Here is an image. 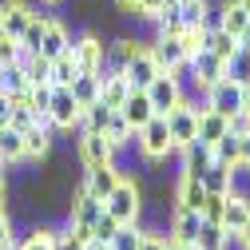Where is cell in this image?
<instances>
[{"instance_id":"cell-33","label":"cell","mask_w":250,"mask_h":250,"mask_svg":"<svg viewBox=\"0 0 250 250\" xmlns=\"http://www.w3.org/2000/svg\"><path fill=\"white\" fill-rule=\"evenodd\" d=\"M139 242H143V230L135 227V223H123L115 234H111V250H139Z\"/></svg>"},{"instance_id":"cell-51","label":"cell","mask_w":250,"mask_h":250,"mask_svg":"<svg viewBox=\"0 0 250 250\" xmlns=\"http://www.w3.org/2000/svg\"><path fill=\"white\" fill-rule=\"evenodd\" d=\"M115 4H119L123 12H131V16H135V4H139V0H115Z\"/></svg>"},{"instance_id":"cell-10","label":"cell","mask_w":250,"mask_h":250,"mask_svg":"<svg viewBox=\"0 0 250 250\" xmlns=\"http://www.w3.org/2000/svg\"><path fill=\"white\" fill-rule=\"evenodd\" d=\"M104 40L100 36H80V40H72V60H76V68L80 72H100L104 68Z\"/></svg>"},{"instance_id":"cell-26","label":"cell","mask_w":250,"mask_h":250,"mask_svg":"<svg viewBox=\"0 0 250 250\" xmlns=\"http://www.w3.org/2000/svg\"><path fill=\"white\" fill-rule=\"evenodd\" d=\"M210 143H203V139H191L183 147V171H191V175H203L207 167H210Z\"/></svg>"},{"instance_id":"cell-7","label":"cell","mask_w":250,"mask_h":250,"mask_svg":"<svg viewBox=\"0 0 250 250\" xmlns=\"http://www.w3.org/2000/svg\"><path fill=\"white\" fill-rule=\"evenodd\" d=\"M163 68H159V60H155V52H151V44H143L131 60H127V68H123V76H127V83L135 87V91H143L155 76H159Z\"/></svg>"},{"instance_id":"cell-1","label":"cell","mask_w":250,"mask_h":250,"mask_svg":"<svg viewBox=\"0 0 250 250\" xmlns=\"http://www.w3.org/2000/svg\"><path fill=\"white\" fill-rule=\"evenodd\" d=\"M135 147L143 151V159H151V163L167 159V155L175 151L171 131H167V119H163V115H151V119L143 123V127L135 131Z\"/></svg>"},{"instance_id":"cell-19","label":"cell","mask_w":250,"mask_h":250,"mask_svg":"<svg viewBox=\"0 0 250 250\" xmlns=\"http://www.w3.org/2000/svg\"><path fill=\"white\" fill-rule=\"evenodd\" d=\"M119 111H123V119L131 123V131H139L143 123L155 115V107H151V100H147V91H135V87H131V96L123 100V107H119Z\"/></svg>"},{"instance_id":"cell-30","label":"cell","mask_w":250,"mask_h":250,"mask_svg":"<svg viewBox=\"0 0 250 250\" xmlns=\"http://www.w3.org/2000/svg\"><path fill=\"white\" fill-rule=\"evenodd\" d=\"M111 111H115V107H107L104 100L87 104L83 115H80V131H104V127H107V119H111Z\"/></svg>"},{"instance_id":"cell-32","label":"cell","mask_w":250,"mask_h":250,"mask_svg":"<svg viewBox=\"0 0 250 250\" xmlns=\"http://www.w3.org/2000/svg\"><path fill=\"white\" fill-rule=\"evenodd\" d=\"M76 72H80V68H76L72 48H68L64 56H56V60H52V87H68V83L76 80Z\"/></svg>"},{"instance_id":"cell-16","label":"cell","mask_w":250,"mask_h":250,"mask_svg":"<svg viewBox=\"0 0 250 250\" xmlns=\"http://www.w3.org/2000/svg\"><path fill=\"white\" fill-rule=\"evenodd\" d=\"M0 16H4V32L12 40H20L24 28H28V20H32V8H28L24 0H4V4H0Z\"/></svg>"},{"instance_id":"cell-58","label":"cell","mask_w":250,"mask_h":250,"mask_svg":"<svg viewBox=\"0 0 250 250\" xmlns=\"http://www.w3.org/2000/svg\"><path fill=\"white\" fill-rule=\"evenodd\" d=\"M0 167H4V163H0Z\"/></svg>"},{"instance_id":"cell-37","label":"cell","mask_w":250,"mask_h":250,"mask_svg":"<svg viewBox=\"0 0 250 250\" xmlns=\"http://www.w3.org/2000/svg\"><path fill=\"white\" fill-rule=\"evenodd\" d=\"M40 40H44V16L32 12V20H28L24 36H20V48H24V52H40Z\"/></svg>"},{"instance_id":"cell-44","label":"cell","mask_w":250,"mask_h":250,"mask_svg":"<svg viewBox=\"0 0 250 250\" xmlns=\"http://www.w3.org/2000/svg\"><path fill=\"white\" fill-rule=\"evenodd\" d=\"M238 171H250V131L238 135Z\"/></svg>"},{"instance_id":"cell-55","label":"cell","mask_w":250,"mask_h":250,"mask_svg":"<svg viewBox=\"0 0 250 250\" xmlns=\"http://www.w3.org/2000/svg\"><path fill=\"white\" fill-rule=\"evenodd\" d=\"M4 36H8V32H4V16H0V40H4Z\"/></svg>"},{"instance_id":"cell-56","label":"cell","mask_w":250,"mask_h":250,"mask_svg":"<svg viewBox=\"0 0 250 250\" xmlns=\"http://www.w3.org/2000/svg\"><path fill=\"white\" fill-rule=\"evenodd\" d=\"M242 4H246V12H250V0H242Z\"/></svg>"},{"instance_id":"cell-11","label":"cell","mask_w":250,"mask_h":250,"mask_svg":"<svg viewBox=\"0 0 250 250\" xmlns=\"http://www.w3.org/2000/svg\"><path fill=\"white\" fill-rule=\"evenodd\" d=\"M123 175H119V167L115 163H96V167H83V187L96 199H107L111 191H115V183H119Z\"/></svg>"},{"instance_id":"cell-13","label":"cell","mask_w":250,"mask_h":250,"mask_svg":"<svg viewBox=\"0 0 250 250\" xmlns=\"http://www.w3.org/2000/svg\"><path fill=\"white\" fill-rule=\"evenodd\" d=\"M199 230H203V214H199V210H187V207H175V210H171V238L195 246Z\"/></svg>"},{"instance_id":"cell-14","label":"cell","mask_w":250,"mask_h":250,"mask_svg":"<svg viewBox=\"0 0 250 250\" xmlns=\"http://www.w3.org/2000/svg\"><path fill=\"white\" fill-rule=\"evenodd\" d=\"M72 48V36H68V28L60 24L56 16H44V40H40V56L56 60V56H64Z\"/></svg>"},{"instance_id":"cell-38","label":"cell","mask_w":250,"mask_h":250,"mask_svg":"<svg viewBox=\"0 0 250 250\" xmlns=\"http://www.w3.org/2000/svg\"><path fill=\"white\" fill-rule=\"evenodd\" d=\"M227 76L234 80V83H250V52H234L230 60H227Z\"/></svg>"},{"instance_id":"cell-40","label":"cell","mask_w":250,"mask_h":250,"mask_svg":"<svg viewBox=\"0 0 250 250\" xmlns=\"http://www.w3.org/2000/svg\"><path fill=\"white\" fill-rule=\"evenodd\" d=\"M119 227H123V223H115V218L104 210V214L96 218V227H91V238H96V242H111V234H115Z\"/></svg>"},{"instance_id":"cell-46","label":"cell","mask_w":250,"mask_h":250,"mask_svg":"<svg viewBox=\"0 0 250 250\" xmlns=\"http://www.w3.org/2000/svg\"><path fill=\"white\" fill-rule=\"evenodd\" d=\"M4 238H12V214L0 207V242H4Z\"/></svg>"},{"instance_id":"cell-17","label":"cell","mask_w":250,"mask_h":250,"mask_svg":"<svg viewBox=\"0 0 250 250\" xmlns=\"http://www.w3.org/2000/svg\"><path fill=\"white\" fill-rule=\"evenodd\" d=\"M246 223H250V199L230 191V195H227V210H223V230H227V234H238Z\"/></svg>"},{"instance_id":"cell-34","label":"cell","mask_w":250,"mask_h":250,"mask_svg":"<svg viewBox=\"0 0 250 250\" xmlns=\"http://www.w3.org/2000/svg\"><path fill=\"white\" fill-rule=\"evenodd\" d=\"M179 12H183V24L187 28H199V24H207L210 4H207V0H179Z\"/></svg>"},{"instance_id":"cell-23","label":"cell","mask_w":250,"mask_h":250,"mask_svg":"<svg viewBox=\"0 0 250 250\" xmlns=\"http://www.w3.org/2000/svg\"><path fill=\"white\" fill-rule=\"evenodd\" d=\"M230 131V119L227 115H218L210 107H199V139L203 143H214V139H223Z\"/></svg>"},{"instance_id":"cell-21","label":"cell","mask_w":250,"mask_h":250,"mask_svg":"<svg viewBox=\"0 0 250 250\" xmlns=\"http://www.w3.org/2000/svg\"><path fill=\"white\" fill-rule=\"evenodd\" d=\"M199 179H203V187H207V191H214V195H227V191H234V167L218 163V159H210V167H207Z\"/></svg>"},{"instance_id":"cell-25","label":"cell","mask_w":250,"mask_h":250,"mask_svg":"<svg viewBox=\"0 0 250 250\" xmlns=\"http://www.w3.org/2000/svg\"><path fill=\"white\" fill-rule=\"evenodd\" d=\"M218 24H223L230 36H242L246 28H250V12H246V4H242V0H227L223 12H218Z\"/></svg>"},{"instance_id":"cell-2","label":"cell","mask_w":250,"mask_h":250,"mask_svg":"<svg viewBox=\"0 0 250 250\" xmlns=\"http://www.w3.org/2000/svg\"><path fill=\"white\" fill-rule=\"evenodd\" d=\"M104 210L115 218V223H139V210H143V191L131 179H119L115 191L104 199Z\"/></svg>"},{"instance_id":"cell-41","label":"cell","mask_w":250,"mask_h":250,"mask_svg":"<svg viewBox=\"0 0 250 250\" xmlns=\"http://www.w3.org/2000/svg\"><path fill=\"white\" fill-rule=\"evenodd\" d=\"M24 250H56V230H36L32 238L20 242Z\"/></svg>"},{"instance_id":"cell-57","label":"cell","mask_w":250,"mask_h":250,"mask_svg":"<svg viewBox=\"0 0 250 250\" xmlns=\"http://www.w3.org/2000/svg\"><path fill=\"white\" fill-rule=\"evenodd\" d=\"M48 4H56V0H48Z\"/></svg>"},{"instance_id":"cell-42","label":"cell","mask_w":250,"mask_h":250,"mask_svg":"<svg viewBox=\"0 0 250 250\" xmlns=\"http://www.w3.org/2000/svg\"><path fill=\"white\" fill-rule=\"evenodd\" d=\"M20 40H12V36H4V40H0V64H16V60H20Z\"/></svg>"},{"instance_id":"cell-8","label":"cell","mask_w":250,"mask_h":250,"mask_svg":"<svg viewBox=\"0 0 250 250\" xmlns=\"http://www.w3.org/2000/svg\"><path fill=\"white\" fill-rule=\"evenodd\" d=\"M187 64H191V80H195L203 91H207L214 80H223V76H227V60H218V56L207 52V48H199L191 60H187Z\"/></svg>"},{"instance_id":"cell-3","label":"cell","mask_w":250,"mask_h":250,"mask_svg":"<svg viewBox=\"0 0 250 250\" xmlns=\"http://www.w3.org/2000/svg\"><path fill=\"white\" fill-rule=\"evenodd\" d=\"M147 100H151V107H155V115H167V111H175L187 96H183V80L175 76V72H159L147 87Z\"/></svg>"},{"instance_id":"cell-45","label":"cell","mask_w":250,"mask_h":250,"mask_svg":"<svg viewBox=\"0 0 250 250\" xmlns=\"http://www.w3.org/2000/svg\"><path fill=\"white\" fill-rule=\"evenodd\" d=\"M8 119H12V100L0 91V127H8Z\"/></svg>"},{"instance_id":"cell-48","label":"cell","mask_w":250,"mask_h":250,"mask_svg":"<svg viewBox=\"0 0 250 250\" xmlns=\"http://www.w3.org/2000/svg\"><path fill=\"white\" fill-rule=\"evenodd\" d=\"M242 115L250 119V83H242Z\"/></svg>"},{"instance_id":"cell-35","label":"cell","mask_w":250,"mask_h":250,"mask_svg":"<svg viewBox=\"0 0 250 250\" xmlns=\"http://www.w3.org/2000/svg\"><path fill=\"white\" fill-rule=\"evenodd\" d=\"M230 195V191H227ZM227 195H214V191H207V203H203V223L207 227H223V210H227Z\"/></svg>"},{"instance_id":"cell-24","label":"cell","mask_w":250,"mask_h":250,"mask_svg":"<svg viewBox=\"0 0 250 250\" xmlns=\"http://www.w3.org/2000/svg\"><path fill=\"white\" fill-rule=\"evenodd\" d=\"M0 91L8 100H24L28 96V76L20 64H0Z\"/></svg>"},{"instance_id":"cell-49","label":"cell","mask_w":250,"mask_h":250,"mask_svg":"<svg viewBox=\"0 0 250 250\" xmlns=\"http://www.w3.org/2000/svg\"><path fill=\"white\" fill-rule=\"evenodd\" d=\"M234 238H238V242H242V250H250V223H246V227H242V230H238V234H234Z\"/></svg>"},{"instance_id":"cell-5","label":"cell","mask_w":250,"mask_h":250,"mask_svg":"<svg viewBox=\"0 0 250 250\" xmlns=\"http://www.w3.org/2000/svg\"><path fill=\"white\" fill-rule=\"evenodd\" d=\"M207 107L210 111H218V115H238L242 111V83H234L230 76H223V80H214L210 87H207Z\"/></svg>"},{"instance_id":"cell-47","label":"cell","mask_w":250,"mask_h":250,"mask_svg":"<svg viewBox=\"0 0 250 250\" xmlns=\"http://www.w3.org/2000/svg\"><path fill=\"white\" fill-rule=\"evenodd\" d=\"M163 250H195V246H187V242H179V238H163Z\"/></svg>"},{"instance_id":"cell-9","label":"cell","mask_w":250,"mask_h":250,"mask_svg":"<svg viewBox=\"0 0 250 250\" xmlns=\"http://www.w3.org/2000/svg\"><path fill=\"white\" fill-rule=\"evenodd\" d=\"M80 159H83V167L115 163V147L104 131H80Z\"/></svg>"},{"instance_id":"cell-43","label":"cell","mask_w":250,"mask_h":250,"mask_svg":"<svg viewBox=\"0 0 250 250\" xmlns=\"http://www.w3.org/2000/svg\"><path fill=\"white\" fill-rule=\"evenodd\" d=\"M163 4H167V0H139V4H135V16H143V20H155Z\"/></svg>"},{"instance_id":"cell-50","label":"cell","mask_w":250,"mask_h":250,"mask_svg":"<svg viewBox=\"0 0 250 250\" xmlns=\"http://www.w3.org/2000/svg\"><path fill=\"white\" fill-rule=\"evenodd\" d=\"M0 250H24V246H20V238L12 234V238H4V242H0Z\"/></svg>"},{"instance_id":"cell-27","label":"cell","mask_w":250,"mask_h":250,"mask_svg":"<svg viewBox=\"0 0 250 250\" xmlns=\"http://www.w3.org/2000/svg\"><path fill=\"white\" fill-rule=\"evenodd\" d=\"M52 147V131L40 127V123H32V127L24 131V159H44Z\"/></svg>"},{"instance_id":"cell-22","label":"cell","mask_w":250,"mask_h":250,"mask_svg":"<svg viewBox=\"0 0 250 250\" xmlns=\"http://www.w3.org/2000/svg\"><path fill=\"white\" fill-rule=\"evenodd\" d=\"M127 96H131L127 76H123V72H107V76H104V87H100V100H104L107 107H123Z\"/></svg>"},{"instance_id":"cell-29","label":"cell","mask_w":250,"mask_h":250,"mask_svg":"<svg viewBox=\"0 0 250 250\" xmlns=\"http://www.w3.org/2000/svg\"><path fill=\"white\" fill-rule=\"evenodd\" d=\"M24 159V131L0 127V163H20Z\"/></svg>"},{"instance_id":"cell-53","label":"cell","mask_w":250,"mask_h":250,"mask_svg":"<svg viewBox=\"0 0 250 250\" xmlns=\"http://www.w3.org/2000/svg\"><path fill=\"white\" fill-rule=\"evenodd\" d=\"M83 250H111V246H107V242H96V238H91V242H87Z\"/></svg>"},{"instance_id":"cell-4","label":"cell","mask_w":250,"mask_h":250,"mask_svg":"<svg viewBox=\"0 0 250 250\" xmlns=\"http://www.w3.org/2000/svg\"><path fill=\"white\" fill-rule=\"evenodd\" d=\"M163 119H167V131H171V143H175V151H183L191 139H199V107H191L187 100H183L175 111H167Z\"/></svg>"},{"instance_id":"cell-54","label":"cell","mask_w":250,"mask_h":250,"mask_svg":"<svg viewBox=\"0 0 250 250\" xmlns=\"http://www.w3.org/2000/svg\"><path fill=\"white\" fill-rule=\"evenodd\" d=\"M4 191H8V187H4V175H0V207H4Z\"/></svg>"},{"instance_id":"cell-31","label":"cell","mask_w":250,"mask_h":250,"mask_svg":"<svg viewBox=\"0 0 250 250\" xmlns=\"http://www.w3.org/2000/svg\"><path fill=\"white\" fill-rule=\"evenodd\" d=\"M210 155H214L218 163H227V167L238 171V131H227L223 139H214L210 143Z\"/></svg>"},{"instance_id":"cell-28","label":"cell","mask_w":250,"mask_h":250,"mask_svg":"<svg viewBox=\"0 0 250 250\" xmlns=\"http://www.w3.org/2000/svg\"><path fill=\"white\" fill-rule=\"evenodd\" d=\"M104 135L111 139V147H115V151H123L127 143H135V131H131V123L123 119V111H119V107L111 111V119H107V127H104Z\"/></svg>"},{"instance_id":"cell-6","label":"cell","mask_w":250,"mask_h":250,"mask_svg":"<svg viewBox=\"0 0 250 250\" xmlns=\"http://www.w3.org/2000/svg\"><path fill=\"white\" fill-rule=\"evenodd\" d=\"M80 115H83V107L76 104L72 91H68V87H52V104H48L52 127H56V131H72V127H80Z\"/></svg>"},{"instance_id":"cell-15","label":"cell","mask_w":250,"mask_h":250,"mask_svg":"<svg viewBox=\"0 0 250 250\" xmlns=\"http://www.w3.org/2000/svg\"><path fill=\"white\" fill-rule=\"evenodd\" d=\"M151 52H155V60H159L163 72H175L179 64H187V52H183V40L179 36H159V40L151 44Z\"/></svg>"},{"instance_id":"cell-52","label":"cell","mask_w":250,"mask_h":250,"mask_svg":"<svg viewBox=\"0 0 250 250\" xmlns=\"http://www.w3.org/2000/svg\"><path fill=\"white\" fill-rule=\"evenodd\" d=\"M238 48H242V52H250V28H246V32L238 36Z\"/></svg>"},{"instance_id":"cell-20","label":"cell","mask_w":250,"mask_h":250,"mask_svg":"<svg viewBox=\"0 0 250 250\" xmlns=\"http://www.w3.org/2000/svg\"><path fill=\"white\" fill-rule=\"evenodd\" d=\"M100 87H104L100 72H76V80L68 83V91L76 96V104H80V107H87V104H96V100H100Z\"/></svg>"},{"instance_id":"cell-39","label":"cell","mask_w":250,"mask_h":250,"mask_svg":"<svg viewBox=\"0 0 250 250\" xmlns=\"http://www.w3.org/2000/svg\"><path fill=\"white\" fill-rule=\"evenodd\" d=\"M36 123V111L28 107L24 100H12V119H8V127H16V131H28Z\"/></svg>"},{"instance_id":"cell-18","label":"cell","mask_w":250,"mask_h":250,"mask_svg":"<svg viewBox=\"0 0 250 250\" xmlns=\"http://www.w3.org/2000/svg\"><path fill=\"white\" fill-rule=\"evenodd\" d=\"M203 48L214 52L218 60H230L238 52V36H230L223 24H207V36H203Z\"/></svg>"},{"instance_id":"cell-36","label":"cell","mask_w":250,"mask_h":250,"mask_svg":"<svg viewBox=\"0 0 250 250\" xmlns=\"http://www.w3.org/2000/svg\"><path fill=\"white\" fill-rule=\"evenodd\" d=\"M227 230L223 227H207L203 223V230H199V238H195V250H227Z\"/></svg>"},{"instance_id":"cell-12","label":"cell","mask_w":250,"mask_h":250,"mask_svg":"<svg viewBox=\"0 0 250 250\" xmlns=\"http://www.w3.org/2000/svg\"><path fill=\"white\" fill-rule=\"evenodd\" d=\"M203 203H207V187H203V179H199V175H191V171H183V175H179V183H175V207L203 210Z\"/></svg>"}]
</instances>
